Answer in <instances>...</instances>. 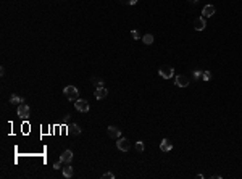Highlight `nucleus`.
I'll use <instances>...</instances> for the list:
<instances>
[{
    "label": "nucleus",
    "instance_id": "nucleus-1",
    "mask_svg": "<svg viewBox=\"0 0 242 179\" xmlns=\"http://www.w3.org/2000/svg\"><path fill=\"white\" fill-rule=\"evenodd\" d=\"M63 94L68 100H78L79 98V91H78V87H74V86H66Z\"/></svg>",
    "mask_w": 242,
    "mask_h": 179
},
{
    "label": "nucleus",
    "instance_id": "nucleus-2",
    "mask_svg": "<svg viewBox=\"0 0 242 179\" xmlns=\"http://www.w3.org/2000/svg\"><path fill=\"white\" fill-rule=\"evenodd\" d=\"M74 107L78 111H81V113H87V111L91 110L89 103H87V100L84 98H78V100H74Z\"/></svg>",
    "mask_w": 242,
    "mask_h": 179
},
{
    "label": "nucleus",
    "instance_id": "nucleus-3",
    "mask_svg": "<svg viewBox=\"0 0 242 179\" xmlns=\"http://www.w3.org/2000/svg\"><path fill=\"white\" fill-rule=\"evenodd\" d=\"M158 73H160L161 77H165V79H170V77L174 76V70L171 68V66H161V68L158 70Z\"/></svg>",
    "mask_w": 242,
    "mask_h": 179
},
{
    "label": "nucleus",
    "instance_id": "nucleus-4",
    "mask_svg": "<svg viewBox=\"0 0 242 179\" xmlns=\"http://www.w3.org/2000/svg\"><path fill=\"white\" fill-rule=\"evenodd\" d=\"M18 116L21 119H26L29 116V107L26 103H19V107H18Z\"/></svg>",
    "mask_w": 242,
    "mask_h": 179
},
{
    "label": "nucleus",
    "instance_id": "nucleus-5",
    "mask_svg": "<svg viewBox=\"0 0 242 179\" xmlns=\"http://www.w3.org/2000/svg\"><path fill=\"white\" fill-rule=\"evenodd\" d=\"M174 84L178 86V87H187V86H189V77L184 76V74H179V76L174 79Z\"/></svg>",
    "mask_w": 242,
    "mask_h": 179
},
{
    "label": "nucleus",
    "instance_id": "nucleus-6",
    "mask_svg": "<svg viewBox=\"0 0 242 179\" xmlns=\"http://www.w3.org/2000/svg\"><path fill=\"white\" fill-rule=\"evenodd\" d=\"M116 147H118V150H121V152H128V150L131 149V144H129L128 139H119V140L116 142Z\"/></svg>",
    "mask_w": 242,
    "mask_h": 179
},
{
    "label": "nucleus",
    "instance_id": "nucleus-7",
    "mask_svg": "<svg viewBox=\"0 0 242 179\" xmlns=\"http://www.w3.org/2000/svg\"><path fill=\"white\" fill-rule=\"evenodd\" d=\"M107 132H108V136L113 137V139H119L121 137V131L116 126H108L107 128Z\"/></svg>",
    "mask_w": 242,
    "mask_h": 179
},
{
    "label": "nucleus",
    "instance_id": "nucleus-8",
    "mask_svg": "<svg viewBox=\"0 0 242 179\" xmlns=\"http://www.w3.org/2000/svg\"><path fill=\"white\" fill-rule=\"evenodd\" d=\"M194 28H195L197 31H203V29L207 28V21H205V18H203V16L197 18V19L194 21Z\"/></svg>",
    "mask_w": 242,
    "mask_h": 179
},
{
    "label": "nucleus",
    "instance_id": "nucleus-9",
    "mask_svg": "<svg viewBox=\"0 0 242 179\" xmlns=\"http://www.w3.org/2000/svg\"><path fill=\"white\" fill-rule=\"evenodd\" d=\"M108 95V91L105 87H97L95 89V92H94V97L97 98V100H102V98H105Z\"/></svg>",
    "mask_w": 242,
    "mask_h": 179
},
{
    "label": "nucleus",
    "instance_id": "nucleus-10",
    "mask_svg": "<svg viewBox=\"0 0 242 179\" xmlns=\"http://www.w3.org/2000/svg\"><path fill=\"white\" fill-rule=\"evenodd\" d=\"M73 160V152L71 150H65L61 155H60V161L61 163H70Z\"/></svg>",
    "mask_w": 242,
    "mask_h": 179
},
{
    "label": "nucleus",
    "instance_id": "nucleus-11",
    "mask_svg": "<svg viewBox=\"0 0 242 179\" xmlns=\"http://www.w3.org/2000/svg\"><path fill=\"white\" fill-rule=\"evenodd\" d=\"M202 13H203V18H210V16H213V13H215V7L210 3V5H205L203 7V10H202Z\"/></svg>",
    "mask_w": 242,
    "mask_h": 179
},
{
    "label": "nucleus",
    "instance_id": "nucleus-12",
    "mask_svg": "<svg viewBox=\"0 0 242 179\" xmlns=\"http://www.w3.org/2000/svg\"><path fill=\"white\" fill-rule=\"evenodd\" d=\"M173 149V144H171V140H168V139H163L161 142H160V150H163V152H170Z\"/></svg>",
    "mask_w": 242,
    "mask_h": 179
},
{
    "label": "nucleus",
    "instance_id": "nucleus-13",
    "mask_svg": "<svg viewBox=\"0 0 242 179\" xmlns=\"http://www.w3.org/2000/svg\"><path fill=\"white\" fill-rule=\"evenodd\" d=\"M73 173H74V170H73L71 166H65V168H63V176L66 177V179H70V177L73 176Z\"/></svg>",
    "mask_w": 242,
    "mask_h": 179
},
{
    "label": "nucleus",
    "instance_id": "nucleus-14",
    "mask_svg": "<svg viewBox=\"0 0 242 179\" xmlns=\"http://www.w3.org/2000/svg\"><path fill=\"white\" fill-rule=\"evenodd\" d=\"M10 103H24V98L19 95H12L10 97Z\"/></svg>",
    "mask_w": 242,
    "mask_h": 179
},
{
    "label": "nucleus",
    "instance_id": "nucleus-15",
    "mask_svg": "<svg viewBox=\"0 0 242 179\" xmlns=\"http://www.w3.org/2000/svg\"><path fill=\"white\" fill-rule=\"evenodd\" d=\"M70 134H74V136H79L81 134V128L78 124H71L70 126Z\"/></svg>",
    "mask_w": 242,
    "mask_h": 179
},
{
    "label": "nucleus",
    "instance_id": "nucleus-16",
    "mask_svg": "<svg viewBox=\"0 0 242 179\" xmlns=\"http://www.w3.org/2000/svg\"><path fill=\"white\" fill-rule=\"evenodd\" d=\"M142 42L147 44V45H150V44H153V36L152 34H145L144 37H142Z\"/></svg>",
    "mask_w": 242,
    "mask_h": 179
},
{
    "label": "nucleus",
    "instance_id": "nucleus-17",
    "mask_svg": "<svg viewBox=\"0 0 242 179\" xmlns=\"http://www.w3.org/2000/svg\"><path fill=\"white\" fill-rule=\"evenodd\" d=\"M92 82L95 87H103V81L100 79V77H92Z\"/></svg>",
    "mask_w": 242,
    "mask_h": 179
},
{
    "label": "nucleus",
    "instance_id": "nucleus-18",
    "mask_svg": "<svg viewBox=\"0 0 242 179\" xmlns=\"http://www.w3.org/2000/svg\"><path fill=\"white\" fill-rule=\"evenodd\" d=\"M144 142H142V140H139V142H136V150L137 152H144Z\"/></svg>",
    "mask_w": 242,
    "mask_h": 179
},
{
    "label": "nucleus",
    "instance_id": "nucleus-19",
    "mask_svg": "<svg viewBox=\"0 0 242 179\" xmlns=\"http://www.w3.org/2000/svg\"><path fill=\"white\" fill-rule=\"evenodd\" d=\"M202 76H203V71H194V79H202Z\"/></svg>",
    "mask_w": 242,
    "mask_h": 179
},
{
    "label": "nucleus",
    "instance_id": "nucleus-20",
    "mask_svg": "<svg viewBox=\"0 0 242 179\" xmlns=\"http://www.w3.org/2000/svg\"><path fill=\"white\" fill-rule=\"evenodd\" d=\"M210 77H212V73L210 71H203V76H202L203 81H210Z\"/></svg>",
    "mask_w": 242,
    "mask_h": 179
},
{
    "label": "nucleus",
    "instance_id": "nucleus-21",
    "mask_svg": "<svg viewBox=\"0 0 242 179\" xmlns=\"http://www.w3.org/2000/svg\"><path fill=\"white\" fill-rule=\"evenodd\" d=\"M102 177L103 179H115V174L113 173H105V174H102Z\"/></svg>",
    "mask_w": 242,
    "mask_h": 179
},
{
    "label": "nucleus",
    "instance_id": "nucleus-22",
    "mask_svg": "<svg viewBox=\"0 0 242 179\" xmlns=\"http://www.w3.org/2000/svg\"><path fill=\"white\" fill-rule=\"evenodd\" d=\"M137 2V0H121V3H124V5H134Z\"/></svg>",
    "mask_w": 242,
    "mask_h": 179
},
{
    "label": "nucleus",
    "instance_id": "nucleus-23",
    "mask_svg": "<svg viewBox=\"0 0 242 179\" xmlns=\"http://www.w3.org/2000/svg\"><path fill=\"white\" fill-rule=\"evenodd\" d=\"M131 36H133V39H139V32L137 31H131Z\"/></svg>",
    "mask_w": 242,
    "mask_h": 179
},
{
    "label": "nucleus",
    "instance_id": "nucleus-24",
    "mask_svg": "<svg viewBox=\"0 0 242 179\" xmlns=\"http://www.w3.org/2000/svg\"><path fill=\"white\" fill-rule=\"evenodd\" d=\"M60 166H61V165H60V161H57V163L53 165V170H60Z\"/></svg>",
    "mask_w": 242,
    "mask_h": 179
},
{
    "label": "nucleus",
    "instance_id": "nucleus-25",
    "mask_svg": "<svg viewBox=\"0 0 242 179\" xmlns=\"http://www.w3.org/2000/svg\"><path fill=\"white\" fill-rule=\"evenodd\" d=\"M189 2H191V3H197V2H199V0H189Z\"/></svg>",
    "mask_w": 242,
    "mask_h": 179
}]
</instances>
